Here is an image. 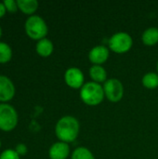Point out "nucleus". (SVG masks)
I'll use <instances>...</instances> for the list:
<instances>
[{
	"label": "nucleus",
	"instance_id": "nucleus-17",
	"mask_svg": "<svg viewBox=\"0 0 158 159\" xmlns=\"http://www.w3.org/2000/svg\"><path fill=\"white\" fill-rule=\"evenodd\" d=\"M12 57V49L5 42H0V63H6Z\"/></svg>",
	"mask_w": 158,
	"mask_h": 159
},
{
	"label": "nucleus",
	"instance_id": "nucleus-3",
	"mask_svg": "<svg viewBox=\"0 0 158 159\" xmlns=\"http://www.w3.org/2000/svg\"><path fill=\"white\" fill-rule=\"evenodd\" d=\"M24 29L27 35L34 40H41L46 37L48 32L45 20L38 15H31L24 23Z\"/></svg>",
	"mask_w": 158,
	"mask_h": 159
},
{
	"label": "nucleus",
	"instance_id": "nucleus-19",
	"mask_svg": "<svg viewBox=\"0 0 158 159\" xmlns=\"http://www.w3.org/2000/svg\"><path fill=\"white\" fill-rule=\"evenodd\" d=\"M3 3H4L7 10H8L9 12H15L19 8L18 5H17V1H15V0H4Z\"/></svg>",
	"mask_w": 158,
	"mask_h": 159
},
{
	"label": "nucleus",
	"instance_id": "nucleus-22",
	"mask_svg": "<svg viewBox=\"0 0 158 159\" xmlns=\"http://www.w3.org/2000/svg\"><path fill=\"white\" fill-rule=\"evenodd\" d=\"M1 34H2V29H1V27H0V37H1Z\"/></svg>",
	"mask_w": 158,
	"mask_h": 159
},
{
	"label": "nucleus",
	"instance_id": "nucleus-1",
	"mask_svg": "<svg viewBox=\"0 0 158 159\" xmlns=\"http://www.w3.org/2000/svg\"><path fill=\"white\" fill-rule=\"evenodd\" d=\"M80 130V124L76 117L73 116H64L61 117L55 126V134L57 138L63 143L74 142Z\"/></svg>",
	"mask_w": 158,
	"mask_h": 159
},
{
	"label": "nucleus",
	"instance_id": "nucleus-14",
	"mask_svg": "<svg viewBox=\"0 0 158 159\" xmlns=\"http://www.w3.org/2000/svg\"><path fill=\"white\" fill-rule=\"evenodd\" d=\"M18 7L25 14H33L38 7V2L36 0H17Z\"/></svg>",
	"mask_w": 158,
	"mask_h": 159
},
{
	"label": "nucleus",
	"instance_id": "nucleus-10",
	"mask_svg": "<svg viewBox=\"0 0 158 159\" xmlns=\"http://www.w3.org/2000/svg\"><path fill=\"white\" fill-rule=\"evenodd\" d=\"M70 154V146L63 142H57L53 143L48 150V157L50 159H66Z\"/></svg>",
	"mask_w": 158,
	"mask_h": 159
},
{
	"label": "nucleus",
	"instance_id": "nucleus-13",
	"mask_svg": "<svg viewBox=\"0 0 158 159\" xmlns=\"http://www.w3.org/2000/svg\"><path fill=\"white\" fill-rule=\"evenodd\" d=\"M142 40L146 46H155L158 43V28L149 27L145 29L142 34Z\"/></svg>",
	"mask_w": 158,
	"mask_h": 159
},
{
	"label": "nucleus",
	"instance_id": "nucleus-5",
	"mask_svg": "<svg viewBox=\"0 0 158 159\" xmlns=\"http://www.w3.org/2000/svg\"><path fill=\"white\" fill-rule=\"evenodd\" d=\"M18 124V114L13 106L2 102L0 103V129L10 131Z\"/></svg>",
	"mask_w": 158,
	"mask_h": 159
},
{
	"label": "nucleus",
	"instance_id": "nucleus-23",
	"mask_svg": "<svg viewBox=\"0 0 158 159\" xmlns=\"http://www.w3.org/2000/svg\"><path fill=\"white\" fill-rule=\"evenodd\" d=\"M156 69H157V74H158V61H157V63H156Z\"/></svg>",
	"mask_w": 158,
	"mask_h": 159
},
{
	"label": "nucleus",
	"instance_id": "nucleus-24",
	"mask_svg": "<svg viewBox=\"0 0 158 159\" xmlns=\"http://www.w3.org/2000/svg\"><path fill=\"white\" fill-rule=\"evenodd\" d=\"M0 147H1V142H0Z\"/></svg>",
	"mask_w": 158,
	"mask_h": 159
},
{
	"label": "nucleus",
	"instance_id": "nucleus-12",
	"mask_svg": "<svg viewBox=\"0 0 158 159\" xmlns=\"http://www.w3.org/2000/svg\"><path fill=\"white\" fill-rule=\"evenodd\" d=\"M53 43L51 42V40L46 37L41 40H38V42L35 45L36 52L42 57H47L51 55V53L53 52Z\"/></svg>",
	"mask_w": 158,
	"mask_h": 159
},
{
	"label": "nucleus",
	"instance_id": "nucleus-2",
	"mask_svg": "<svg viewBox=\"0 0 158 159\" xmlns=\"http://www.w3.org/2000/svg\"><path fill=\"white\" fill-rule=\"evenodd\" d=\"M79 95L81 100L90 106L100 104L105 97L102 86L93 81L86 82L80 89Z\"/></svg>",
	"mask_w": 158,
	"mask_h": 159
},
{
	"label": "nucleus",
	"instance_id": "nucleus-18",
	"mask_svg": "<svg viewBox=\"0 0 158 159\" xmlns=\"http://www.w3.org/2000/svg\"><path fill=\"white\" fill-rule=\"evenodd\" d=\"M0 159H20V156L17 154L15 150L7 149L1 153Z\"/></svg>",
	"mask_w": 158,
	"mask_h": 159
},
{
	"label": "nucleus",
	"instance_id": "nucleus-15",
	"mask_svg": "<svg viewBox=\"0 0 158 159\" xmlns=\"http://www.w3.org/2000/svg\"><path fill=\"white\" fill-rule=\"evenodd\" d=\"M142 85L149 89H154L158 87V74L155 72H149L146 73L142 79Z\"/></svg>",
	"mask_w": 158,
	"mask_h": 159
},
{
	"label": "nucleus",
	"instance_id": "nucleus-21",
	"mask_svg": "<svg viewBox=\"0 0 158 159\" xmlns=\"http://www.w3.org/2000/svg\"><path fill=\"white\" fill-rule=\"evenodd\" d=\"M6 10H7V8H6V7L4 5V3L3 2H0V18L5 15Z\"/></svg>",
	"mask_w": 158,
	"mask_h": 159
},
{
	"label": "nucleus",
	"instance_id": "nucleus-4",
	"mask_svg": "<svg viewBox=\"0 0 158 159\" xmlns=\"http://www.w3.org/2000/svg\"><path fill=\"white\" fill-rule=\"evenodd\" d=\"M108 45L110 49L114 52L125 53L131 48L133 45V39L131 35L126 32H117L109 38Z\"/></svg>",
	"mask_w": 158,
	"mask_h": 159
},
{
	"label": "nucleus",
	"instance_id": "nucleus-8",
	"mask_svg": "<svg viewBox=\"0 0 158 159\" xmlns=\"http://www.w3.org/2000/svg\"><path fill=\"white\" fill-rule=\"evenodd\" d=\"M109 48L103 45H97L93 47L88 52V59L93 64L102 65L109 58Z\"/></svg>",
	"mask_w": 158,
	"mask_h": 159
},
{
	"label": "nucleus",
	"instance_id": "nucleus-9",
	"mask_svg": "<svg viewBox=\"0 0 158 159\" xmlns=\"http://www.w3.org/2000/svg\"><path fill=\"white\" fill-rule=\"evenodd\" d=\"M15 95V86L6 75H0V102L10 101Z\"/></svg>",
	"mask_w": 158,
	"mask_h": 159
},
{
	"label": "nucleus",
	"instance_id": "nucleus-16",
	"mask_svg": "<svg viewBox=\"0 0 158 159\" xmlns=\"http://www.w3.org/2000/svg\"><path fill=\"white\" fill-rule=\"evenodd\" d=\"M71 159H95V157L89 149L84 146H80L74 150Z\"/></svg>",
	"mask_w": 158,
	"mask_h": 159
},
{
	"label": "nucleus",
	"instance_id": "nucleus-20",
	"mask_svg": "<svg viewBox=\"0 0 158 159\" xmlns=\"http://www.w3.org/2000/svg\"><path fill=\"white\" fill-rule=\"evenodd\" d=\"M15 151L17 152V154L19 156H24V155H26L28 149H27V146L24 143H19V144H17V146L15 148Z\"/></svg>",
	"mask_w": 158,
	"mask_h": 159
},
{
	"label": "nucleus",
	"instance_id": "nucleus-7",
	"mask_svg": "<svg viewBox=\"0 0 158 159\" xmlns=\"http://www.w3.org/2000/svg\"><path fill=\"white\" fill-rule=\"evenodd\" d=\"M84 80V74L77 67H69L64 73V81L70 88L81 89L85 84Z\"/></svg>",
	"mask_w": 158,
	"mask_h": 159
},
{
	"label": "nucleus",
	"instance_id": "nucleus-11",
	"mask_svg": "<svg viewBox=\"0 0 158 159\" xmlns=\"http://www.w3.org/2000/svg\"><path fill=\"white\" fill-rule=\"evenodd\" d=\"M89 75L93 82L102 84L107 80V72L102 66L98 64H93L89 68Z\"/></svg>",
	"mask_w": 158,
	"mask_h": 159
},
{
	"label": "nucleus",
	"instance_id": "nucleus-6",
	"mask_svg": "<svg viewBox=\"0 0 158 159\" xmlns=\"http://www.w3.org/2000/svg\"><path fill=\"white\" fill-rule=\"evenodd\" d=\"M102 88H103L104 95L109 101L113 102H116L123 98L124 86L119 79L109 78L103 83Z\"/></svg>",
	"mask_w": 158,
	"mask_h": 159
}]
</instances>
